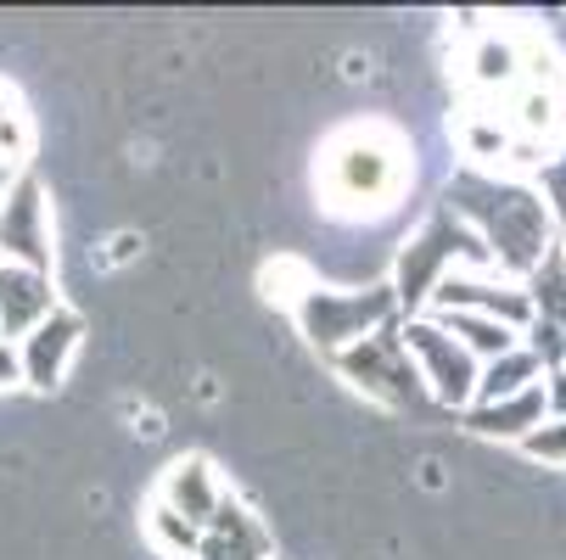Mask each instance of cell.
I'll return each instance as SVG.
<instances>
[{"instance_id":"obj_1","label":"cell","mask_w":566,"mask_h":560,"mask_svg":"<svg viewBox=\"0 0 566 560\" xmlns=\"http://www.w3.org/2000/svg\"><path fill=\"white\" fill-rule=\"evenodd\" d=\"M443 208H454L482 242H489V253H494V264H500V275H511V281H522L527 286V275L560 247V219H555V208L544 202V191L533 186V180H522V175H489V169H460L454 180H449V191H443Z\"/></svg>"},{"instance_id":"obj_2","label":"cell","mask_w":566,"mask_h":560,"mask_svg":"<svg viewBox=\"0 0 566 560\" xmlns=\"http://www.w3.org/2000/svg\"><path fill=\"white\" fill-rule=\"evenodd\" d=\"M314 191L337 219H376L410 191V140L392 124H348L314 157Z\"/></svg>"},{"instance_id":"obj_3","label":"cell","mask_w":566,"mask_h":560,"mask_svg":"<svg viewBox=\"0 0 566 560\" xmlns=\"http://www.w3.org/2000/svg\"><path fill=\"white\" fill-rule=\"evenodd\" d=\"M454 270H500V264H494L489 242H482V235H476L454 208L438 202V208L427 213V224H421L410 242L398 247V258H392V292H398L403 319L427 314V308H432V292H438Z\"/></svg>"},{"instance_id":"obj_4","label":"cell","mask_w":566,"mask_h":560,"mask_svg":"<svg viewBox=\"0 0 566 560\" xmlns=\"http://www.w3.org/2000/svg\"><path fill=\"white\" fill-rule=\"evenodd\" d=\"M292 319H297V331H303L319 353L337 359V353H348L354 342H365V337H376L381 326L403 319V308H398L392 281L365 286V292H337V286H319V281H314V286L297 297Z\"/></svg>"},{"instance_id":"obj_5","label":"cell","mask_w":566,"mask_h":560,"mask_svg":"<svg viewBox=\"0 0 566 560\" xmlns=\"http://www.w3.org/2000/svg\"><path fill=\"white\" fill-rule=\"evenodd\" d=\"M343 370V381H354L370 404H387V410H416L427 398V381L410 359V348H403V319H392V326H381L376 337L354 342L348 353L332 359Z\"/></svg>"},{"instance_id":"obj_6","label":"cell","mask_w":566,"mask_h":560,"mask_svg":"<svg viewBox=\"0 0 566 560\" xmlns=\"http://www.w3.org/2000/svg\"><path fill=\"white\" fill-rule=\"evenodd\" d=\"M403 348H410L421 381H427V398L443 410H471L476 404V381H482V364L465 353V342L443 326V319L432 314H416V319H403Z\"/></svg>"},{"instance_id":"obj_7","label":"cell","mask_w":566,"mask_h":560,"mask_svg":"<svg viewBox=\"0 0 566 560\" xmlns=\"http://www.w3.org/2000/svg\"><path fill=\"white\" fill-rule=\"evenodd\" d=\"M51 202H45V186L40 175H18L12 191L0 197V264H23V270H40L51 275Z\"/></svg>"},{"instance_id":"obj_8","label":"cell","mask_w":566,"mask_h":560,"mask_svg":"<svg viewBox=\"0 0 566 560\" xmlns=\"http://www.w3.org/2000/svg\"><path fill=\"white\" fill-rule=\"evenodd\" d=\"M427 314H489V319H505L511 331H527L533 326V297H527L522 281H511L500 270H454L432 292Z\"/></svg>"},{"instance_id":"obj_9","label":"cell","mask_w":566,"mask_h":560,"mask_svg":"<svg viewBox=\"0 0 566 560\" xmlns=\"http://www.w3.org/2000/svg\"><path fill=\"white\" fill-rule=\"evenodd\" d=\"M78 348H85V319H78L73 308H56L45 326H34V331L18 342L23 387H34V392H56Z\"/></svg>"},{"instance_id":"obj_10","label":"cell","mask_w":566,"mask_h":560,"mask_svg":"<svg viewBox=\"0 0 566 560\" xmlns=\"http://www.w3.org/2000/svg\"><path fill=\"white\" fill-rule=\"evenodd\" d=\"M56 308H62V303H56L51 275L23 270V264H0V342L18 348L34 326H45Z\"/></svg>"},{"instance_id":"obj_11","label":"cell","mask_w":566,"mask_h":560,"mask_svg":"<svg viewBox=\"0 0 566 560\" xmlns=\"http://www.w3.org/2000/svg\"><path fill=\"white\" fill-rule=\"evenodd\" d=\"M224 483H219V471L202 459V454H186V459H175L169 471H164V483H157V505H169L175 516H186L191 527H213V516H219V505H224Z\"/></svg>"},{"instance_id":"obj_12","label":"cell","mask_w":566,"mask_h":560,"mask_svg":"<svg viewBox=\"0 0 566 560\" xmlns=\"http://www.w3.org/2000/svg\"><path fill=\"white\" fill-rule=\"evenodd\" d=\"M202 560H270V532H264V521L241 505L235 494H224L213 527L202 532Z\"/></svg>"},{"instance_id":"obj_13","label":"cell","mask_w":566,"mask_h":560,"mask_svg":"<svg viewBox=\"0 0 566 560\" xmlns=\"http://www.w3.org/2000/svg\"><path fill=\"white\" fill-rule=\"evenodd\" d=\"M544 421H549L544 381L527 387L522 398H505V404H471V410H465V432H476V437H500V443H527Z\"/></svg>"},{"instance_id":"obj_14","label":"cell","mask_w":566,"mask_h":560,"mask_svg":"<svg viewBox=\"0 0 566 560\" xmlns=\"http://www.w3.org/2000/svg\"><path fill=\"white\" fill-rule=\"evenodd\" d=\"M432 319H443V326L465 342V353L476 364H494V359H505V353L522 348V331H511L505 319H489V314H432Z\"/></svg>"},{"instance_id":"obj_15","label":"cell","mask_w":566,"mask_h":560,"mask_svg":"<svg viewBox=\"0 0 566 560\" xmlns=\"http://www.w3.org/2000/svg\"><path fill=\"white\" fill-rule=\"evenodd\" d=\"M538 381H544V364H538L527 348H516V353H505V359H494V364H482L476 404H505V398H522V392L538 387Z\"/></svg>"},{"instance_id":"obj_16","label":"cell","mask_w":566,"mask_h":560,"mask_svg":"<svg viewBox=\"0 0 566 560\" xmlns=\"http://www.w3.org/2000/svg\"><path fill=\"white\" fill-rule=\"evenodd\" d=\"M29 151H34V124H29V107H23V96L7 85V78H0V163L23 175Z\"/></svg>"},{"instance_id":"obj_17","label":"cell","mask_w":566,"mask_h":560,"mask_svg":"<svg viewBox=\"0 0 566 560\" xmlns=\"http://www.w3.org/2000/svg\"><path fill=\"white\" fill-rule=\"evenodd\" d=\"M146 538L164 549L169 560H197L202 554V527H191L186 516H175L169 505H157V499L146 510Z\"/></svg>"},{"instance_id":"obj_18","label":"cell","mask_w":566,"mask_h":560,"mask_svg":"<svg viewBox=\"0 0 566 560\" xmlns=\"http://www.w3.org/2000/svg\"><path fill=\"white\" fill-rule=\"evenodd\" d=\"M527 297H533V319L566 326V258H560V247L527 275Z\"/></svg>"},{"instance_id":"obj_19","label":"cell","mask_w":566,"mask_h":560,"mask_svg":"<svg viewBox=\"0 0 566 560\" xmlns=\"http://www.w3.org/2000/svg\"><path fill=\"white\" fill-rule=\"evenodd\" d=\"M308 286H314V281H308V270H303V264H292V258H281L275 270H264V297H270V303L297 308V297H303Z\"/></svg>"},{"instance_id":"obj_20","label":"cell","mask_w":566,"mask_h":560,"mask_svg":"<svg viewBox=\"0 0 566 560\" xmlns=\"http://www.w3.org/2000/svg\"><path fill=\"white\" fill-rule=\"evenodd\" d=\"M533 186L544 191V202L555 208V219L566 224V146L555 151V157H544V163L533 169Z\"/></svg>"},{"instance_id":"obj_21","label":"cell","mask_w":566,"mask_h":560,"mask_svg":"<svg viewBox=\"0 0 566 560\" xmlns=\"http://www.w3.org/2000/svg\"><path fill=\"white\" fill-rule=\"evenodd\" d=\"M522 454H533V459H544V465H566V421H544V426L522 443Z\"/></svg>"},{"instance_id":"obj_22","label":"cell","mask_w":566,"mask_h":560,"mask_svg":"<svg viewBox=\"0 0 566 560\" xmlns=\"http://www.w3.org/2000/svg\"><path fill=\"white\" fill-rule=\"evenodd\" d=\"M544 404H549V421H566V364L544 376Z\"/></svg>"},{"instance_id":"obj_23","label":"cell","mask_w":566,"mask_h":560,"mask_svg":"<svg viewBox=\"0 0 566 560\" xmlns=\"http://www.w3.org/2000/svg\"><path fill=\"white\" fill-rule=\"evenodd\" d=\"M7 387H23V364H18V348L0 342V392Z\"/></svg>"},{"instance_id":"obj_24","label":"cell","mask_w":566,"mask_h":560,"mask_svg":"<svg viewBox=\"0 0 566 560\" xmlns=\"http://www.w3.org/2000/svg\"><path fill=\"white\" fill-rule=\"evenodd\" d=\"M140 242H135V235H118V242H113V253H107V264H124L129 253H135Z\"/></svg>"},{"instance_id":"obj_25","label":"cell","mask_w":566,"mask_h":560,"mask_svg":"<svg viewBox=\"0 0 566 560\" xmlns=\"http://www.w3.org/2000/svg\"><path fill=\"white\" fill-rule=\"evenodd\" d=\"M12 180H18V169H7V163H0V197L12 191Z\"/></svg>"},{"instance_id":"obj_26","label":"cell","mask_w":566,"mask_h":560,"mask_svg":"<svg viewBox=\"0 0 566 560\" xmlns=\"http://www.w3.org/2000/svg\"><path fill=\"white\" fill-rule=\"evenodd\" d=\"M560 247H566V224H560Z\"/></svg>"}]
</instances>
